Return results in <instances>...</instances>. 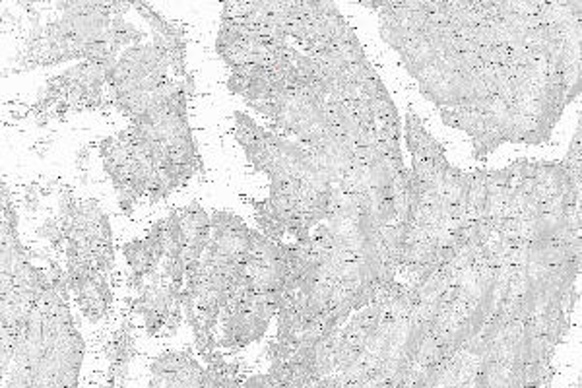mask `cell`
I'll return each instance as SVG.
<instances>
[{
	"label": "cell",
	"mask_w": 582,
	"mask_h": 388,
	"mask_svg": "<svg viewBox=\"0 0 582 388\" xmlns=\"http://www.w3.org/2000/svg\"><path fill=\"white\" fill-rule=\"evenodd\" d=\"M165 322H167V315L159 313L156 309H152L144 317V326H146V332L150 334V336H159L161 330H163V326H165Z\"/></svg>",
	"instance_id": "cell-1"
},
{
	"label": "cell",
	"mask_w": 582,
	"mask_h": 388,
	"mask_svg": "<svg viewBox=\"0 0 582 388\" xmlns=\"http://www.w3.org/2000/svg\"><path fill=\"white\" fill-rule=\"evenodd\" d=\"M233 116H235V126H239V128H243V130L255 134V136L260 140V132H262V128L256 124V120H255L253 116L245 114L243 111H235L233 113Z\"/></svg>",
	"instance_id": "cell-2"
},
{
	"label": "cell",
	"mask_w": 582,
	"mask_h": 388,
	"mask_svg": "<svg viewBox=\"0 0 582 388\" xmlns=\"http://www.w3.org/2000/svg\"><path fill=\"white\" fill-rule=\"evenodd\" d=\"M251 86V78L249 76H237V74H229L227 78V90L235 95H243Z\"/></svg>",
	"instance_id": "cell-3"
},
{
	"label": "cell",
	"mask_w": 582,
	"mask_h": 388,
	"mask_svg": "<svg viewBox=\"0 0 582 388\" xmlns=\"http://www.w3.org/2000/svg\"><path fill=\"white\" fill-rule=\"evenodd\" d=\"M441 120L442 124H446L448 128H454V130H460V122H462V116L458 109H441Z\"/></svg>",
	"instance_id": "cell-4"
},
{
	"label": "cell",
	"mask_w": 582,
	"mask_h": 388,
	"mask_svg": "<svg viewBox=\"0 0 582 388\" xmlns=\"http://www.w3.org/2000/svg\"><path fill=\"white\" fill-rule=\"evenodd\" d=\"M243 387L245 388H274V385H272V377L266 373V375H253V377H247L245 379V383H243Z\"/></svg>",
	"instance_id": "cell-5"
},
{
	"label": "cell",
	"mask_w": 582,
	"mask_h": 388,
	"mask_svg": "<svg viewBox=\"0 0 582 388\" xmlns=\"http://www.w3.org/2000/svg\"><path fill=\"white\" fill-rule=\"evenodd\" d=\"M116 202H118V208L122 210V214L130 218L132 212H134V204H136V200H134L132 196H128V194H118V196H116Z\"/></svg>",
	"instance_id": "cell-6"
},
{
	"label": "cell",
	"mask_w": 582,
	"mask_h": 388,
	"mask_svg": "<svg viewBox=\"0 0 582 388\" xmlns=\"http://www.w3.org/2000/svg\"><path fill=\"white\" fill-rule=\"evenodd\" d=\"M115 146H116V136H107L105 140H101V142H99V154H101V158H103V160H107V158H111V156H113V150H115Z\"/></svg>",
	"instance_id": "cell-7"
},
{
	"label": "cell",
	"mask_w": 582,
	"mask_h": 388,
	"mask_svg": "<svg viewBox=\"0 0 582 388\" xmlns=\"http://www.w3.org/2000/svg\"><path fill=\"white\" fill-rule=\"evenodd\" d=\"M569 152L573 154H582V136H581V122L577 126V132L573 134V140L569 144Z\"/></svg>",
	"instance_id": "cell-8"
},
{
	"label": "cell",
	"mask_w": 582,
	"mask_h": 388,
	"mask_svg": "<svg viewBox=\"0 0 582 388\" xmlns=\"http://www.w3.org/2000/svg\"><path fill=\"white\" fill-rule=\"evenodd\" d=\"M51 144H53V138H45V140H41V142H37L31 150L39 156V158H45L47 156V152L51 150Z\"/></svg>",
	"instance_id": "cell-9"
},
{
	"label": "cell",
	"mask_w": 582,
	"mask_h": 388,
	"mask_svg": "<svg viewBox=\"0 0 582 388\" xmlns=\"http://www.w3.org/2000/svg\"><path fill=\"white\" fill-rule=\"evenodd\" d=\"M90 160V148L88 146H84V148H80V152L76 154V165H78V169H86V161Z\"/></svg>",
	"instance_id": "cell-10"
},
{
	"label": "cell",
	"mask_w": 582,
	"mask_h": 388,
	"mask_svg": "<svg viewBox=\"0 0 582 388\" xmlns=\"http://www.w3.org/2000/svg\"><path fill=\"white\" fill-rule=\"evenodd\" d=\"M35 116H37V126H39V128L49 124V118H51L49 113H39V114H35Z\"/></svg>",
	"instance_id": "cell-11"
}]
</instances>
